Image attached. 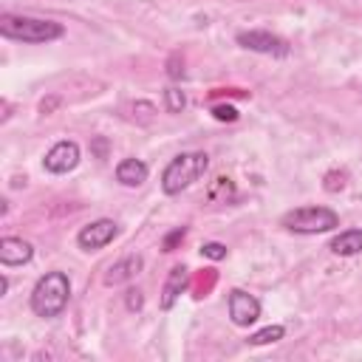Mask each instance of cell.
<instances>
[{
    "instance_id": "cell-11",
    "label": "cell",
    "mask_w": 362,
    "mask_h": 362,
    "mask_svg": "<svg viewBox=\"0 0 362 362\" xmlns=\"http://www.w3.org/2000/svg\"><path fill=\"white\" fill-rule=\"evenodd\" d=\"M34 257V246L23 238H3L0 240V263L3 266H23Z\"/></svg>"
},
{
    "instance_id": "cell-16",
    "label": "cell",
    "mask_w": 362,
    "mask_h": 362,
    "mask_svg": "<svg viewBox=\"0 0 362 362\" xmlns=\"http://www.w3.org/2000/svg\"><path fill=\"white\" fill-rule=\"evenodd\" d=\"M201 255L209 257V260H223V257H226V246L218 243V240H209V243L201 246Z\"/></svg>"
},
{
    "instance_id": "cell-2",
    "label": "cell",
    "mask_w": 362,
    "mask_h": 362,
    "mask_svg": "<svg viewBox=\"0 0 362 362\" xmlns=\"http://www.w3.org/2000/svg\"><path fill=\"white\" fill-rule=\"evenodd\" d=\"M0 34L6 40L17 42H51L65 34L62 23L42 20V17H25V14H3L0 17Z\"/></svg>"
},
{
    "instance_id": "cell-12",
    "label": "cell",
    "mask_w": 362,
    "mask_h": 362,
    "mask_svg": "<svg viewBox=\"0 0 362 362\" xmlns=\"http://www.w3.org/2000/svg\"><path fill=\"white\" fill-rule=\"evenodd\" d=\"M147 173H150V167L141 158H122L116 164V181L122 187H141L147 181Z\"/></svg>"
},
{
    "instance_id": "cell-8",
    "label": "cell",
    "mask_w": 362,
    "mask_h": 362,
    "mask_svg": "<svg viewBox=\"0 0 362 362\" xmlns=\"http://www.w3.org/2000/svg\"><path fill=\"white\" fill-rule=\"evenodd\" d=\"M76 164H79V144L76 141H68V139L57 141L45 153V158H42V167L48 173H54V175H65V173L76 170Z\"/></svg>"
},
{
    "instance_id": "cell-9",
    "label": "cell",
    "mask_w": 362,
    "mask_h": 362,
    "mask_svg": "<svg viewBox=\"0 0 362 362\" xmlns=\"http://www.w3.org/2000/svg\"><path fill=\"white\" fill-rule=\"evenodd\" d=\"M187 283H189V269L187 266H173L167 280H164V286H161V297H158L161 311H170L175 305V300L184 294Z\"/></svg>"
},
{
    "instance_id": "cell-4",
    "label": "cell",
    "mask_w": 362,
    "mask_h": 362,
    "mask_svg": "<svg viewBox=\"0 0 362 362\" xmlns=\"http://www.w3.org/2000/svg\"><path fill=\"white\" fill-rule=\"evenodd\" d=\"M280 223L297 235H322L339 226V215L331 206H297V209H288L280 218Z\"/></svg>"
},
{
    "instance_id": "cell-18",
    "label": "cell",
    "mask_w": 362,
    "mask_h": 362,
    "mask_svg": "<svg viewBox=\"0 0 362 362\" xmlns=\"http://www.w3.org/2000/svg\"><path fill=\"white\" fill-rule=\"evenodd\" d=\"M322 187H325L328 192H339V189L345 187V173H337V170H334V173H328Z\"/></svg>"
},
{
    "instance_id": "cell-6",
    "label": "cell",
    "mask_w": 362,
    "mask_h": 362,
    "mask_svg": "<svg viewBox=\"0 0 362 362\" xmlns=\"http://www.w3.org/2000/svg\"><path fill=\"white\" fill-rule=\"evenodd\" d=\"M226 308H229V320L238 328H249L252 322H257L260 317V300L243 288H232L226 297Z\"/></svg>"
},
{
    "instance_id": "cell-3",
    "label": "cell",
    "mask_w": 362,
    "mask_h": 362,
    "mask_svg": "<svg viewBox=\"0 0 362 362\" xmlns=\"http://www.w3.org/2000/svg\"><path fill=\"white\" fill-rule=\"evenodd\" d=\"M209 167V156L201 150L192 153H178L175 158L167 161V167L161 170V189L167 195H178L187 187H192Z\"/></svg>"
},
{
    "instance_id": "cell-15",
    "label": "cell",
    "mask_w": 362,
    "mask_h": 362,
    "mask_svg": "<svg viewBox=\"0 0 362 362\" xmlns=\"http://www.w3.org/2000/svg\"><path fill=\"white\" fill-rule=\"evenodd\" d=\"M164 105H167V113H181L187 107V96L181 88H167L164 90Z\"/></svg>"
},
{
    "instance_id": "cell-21",
    "label": "cell",
    "mask_w": 362,
    "mask_h": 362,
    "mask_svg": "<svg viewBox=\"0 0 362 362\" xmlns=\"http://www.w3.org/2000/svg\"><path fill=\"white\" fill-rule=\"evenodd\" d=\"M181 74H184V68H178V59H173V62H170V76H173V79H178Z\"/></svg>"
},
{
    "instance_id": "cell-22",
    "label": "cell",
    "mask_w": 362,
    "mask_h": 362,
    "mask_svg": "<svg viewBox=\"0 0 362 362\" xmlns=\"http://www.w3.org/2000/svg\"><path fill=\"white\" fill-rule=\"evenodd\" d=\"M6 291H8V277H6V274H3V277H0V297H3V294H6Z\"/></svg>"
},
{
    "instance_id": "cell-1",
    "label": "cell",
    "mask_w": 362,
    "mask_h": 362,
    "mask_svg": "<svg viewBox=\"0 0 362 362\" xmlns=\"http://www.w3.org/2000/svg\"><path fill=\"white\" fill-rule=\"evenodd\" d=\"M71 300V280L65 272H45L31 288V311L42 320L59 317Z\"/></svg>"
},
{
    "instance_id": "cell-14",
    "label": "cell",
    "mask_w": 362,
    "mask_h": 362,
    "mask_svg": "<svg viewBox=\"0 0 362 362\" xmlns=\"http://www.w3.org/2000/svg\"><path fill=\"white\" fill-rule=\"evenodd\" d=\"M283 337H286L283 325H266V328H260L249 337V345H272V342H280Z\"/></svg>"
},
{
    "instance_id": "cell-17",
    "label": "cell",
    "mask_w": 362,
    "mask_h": 362,
    "mask_svg": "<svg viewBox=\"0 0 362 362\" xmlns=\"http://www.w3.org/2000/svg\"><path fill=\"white\" fill-rule=\"evenodd\" d=\"M212 116H215L218 122H235V119H238V110H235L232 105H215V107H212Z\"/></svg>"
},
{
    "instance_id": "cell-19",
    "label": "cell",
    "mask_w": 362,
    "mask_h": 362,
    "mask_svg": "<svg viewBox=\"0 0 362 362\" xmlns=\"http://www.w3.org/2000/svg\"><path fill=\"white\" fill-rule=\"evenodd\" d=\"M124 305H127L130 311H139V308L144 305V297H141V291H139V288H127V294H124Z\"/></svg>"
},
{
    "instance_id": "cell-13",
    "label": "cell",
    "mask_w": 362,
    "mask_h": 362,
    "mask_svg": "<svg viewBox=\"0 0 362 362\" xmlns=\"http://www.w3.org/2000/svg\"><path fill=\"white\" fill-rule=\"evenodd\" d=\"M328 249H331L334 255H339V257H354V255H359V252H362V229H345V232L334 235V240H331Z\"/></svg>"
},
{
    "instance_id": "cell-20",
    "label": "cell",
    "mask_w": 362,
    "mask_h": 362,
    "mask_svg": "<svg viewBox=\"0 0 362 362\" xmlns=\"http://www.w3.org/2000/svg\"><path fill=\"white\" fill-rule=\"evenodd\" d=\"M184 235H187V226H178V229H173V232L164 238V243H161V246H164V252H173V249H175V243H178Z\"/></svg>"
},
{
    "instance_id": "cell-7",
    "label": "cell",
    "mask_w": 362,
    "mask_h": 362,
    "mask_svg": "<svg viewBox=\"0 0 362 362\" xmlns=\"http://www.w3.org/2000/svg\"><path fill=\"white\" fill-rule=\"evenodd\" d=\"M116 235H119V223L110 221V218H99V221H90L88 226L79 229L76 243H79V249H85V252H99V249H105Z\"/></svg>"
},
{
    "instance_id": "cell-5",
    "label": "cell",
    "mask_w": 362,
    "mask_h": 362,
    "mask_svg": "<svg viewBox=\"0 0 362 362\" xmlns=\"http://www.w3.org/2000/svg\"><path fill=\"white\" fill-rule=\"evenodd\" d=\"M238 45L246 48V51H255V54H266V57H288L291 48L283 37L272 34V31H240L238 37Z\"/></svg>"
},
{
    "instance_id": "cell-10",
    "label": "cell",
    "mask_w": 362,
    "mask_h": 362,
    "mask_svg": "<svg viewBox=\"0 0 362 362\" xmlns=\"http://www.w3.org/2000/svg\"><path fill=\"white\" fill-rule=\"evenodd\" d=\"M141 266H144L141 255H127V257H122V260L110 263L102 280H105V286H122V283L133 280V277L141 272Z\"/></svg>"
}]
</instances>
